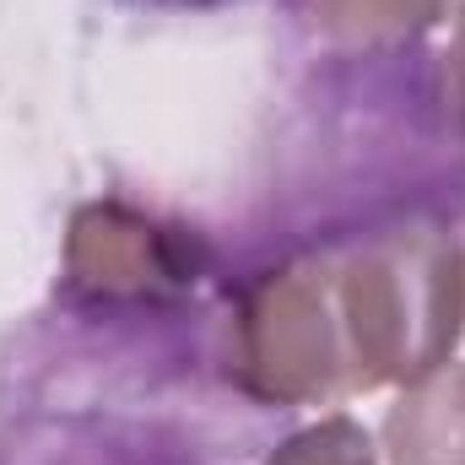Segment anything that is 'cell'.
Instances as JSON below:
<instances>
[{"label": "cell", "instance_id": "6da1fadb", "mask_svg": "<svg viewBox=\"0 0 465 465\" xmlns=\"http://www.w3.org/2000/svg\"><path fill=\"white\" fill-rule=\"evenodd\" d=\"M130 11H223V5H238V0H119Z\"/></svg>", "mask_w": 465, "mask_h": 465}]
</instances>
